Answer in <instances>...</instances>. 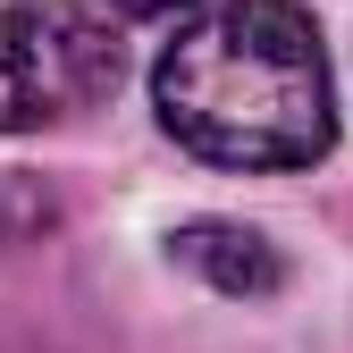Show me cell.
<instances>
[{
    "label": "cell",
    "mask_w": 353,
    "mask_h": 353,
    "mask_svg": "<svg viewBox=\"0 0 353 353\" xmlns=\"http://www.w3.org/2000/svg\"><path fill=\"white\" fill-rule=\"evenodd\" d=\"M160 126L219 168H312L336 143L320 26L294 0H219L152 68Z\"/></svg>",
    "instance_id": "obj_1"
},
{
    "label": "cell",
    "mask_w": 353,
    "mask_h": 353,
    "mask_svg": "<svg viewBox=\"0 0 353 353\" xmlns=\"http://www.w3.org/2000/svg\"><path fill=\"white\" fill-rule=\"evenodd\" d=\"M118 84V34L84 0H9L0 9V135L59 126Z\"/></svg>",
    "instance_id": "obj_2"
},
{
    "label": "cell",
    "mask_w": 353,
    "mask_h": 353,
    "mask_svg": "<svg viewBox=\"0 0 353 353\" xmlns=\"http://www.w3.org/2000/svg\"><path fill=\"white\" fill-rule=\"evenodd\" d=\"M176 261L185 270H202L219 294H270L286 270H278V252L270 236H252V228H228V219H202V228L176 236Z\"/></svg>",
    "instance_id": "obj_3"
},
{
    "label": "cell",
    "mask_w": 353,
    "mask_h": 353,
    "mask_svg": "<svg viewBox=\"0 0 353 353\" xmlns=\"http://www.w3.org/2000/svg\"><path fill=\"white\" fill-rule=\"evenodd\" d=\"M118 17H168V9H185V0H110Z\"/></svg>",
    "instance_id": "obj_4"
}]
</instances>
